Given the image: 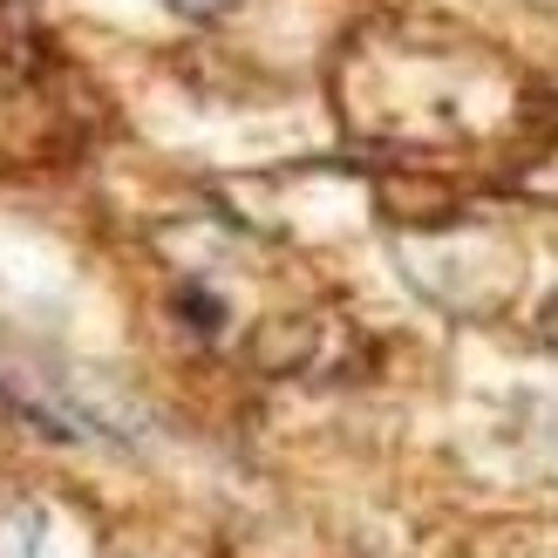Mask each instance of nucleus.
<instances>
[{
    "mask_svg": "<svg viewBox=\"0 0 558 558\" xmlns=\"http://www.w3.org/2000/svg\"><path fill=\"white\" fill-rule=\"evenodd\" d=\"M178 8H184V14H205V8H218V0H178Z\"/></svg>",
    "mask_w": 558,
    "mask_h": 558,
    "instance_id": "obj_1",
    "label": "nucleus"
}]
</instances>
